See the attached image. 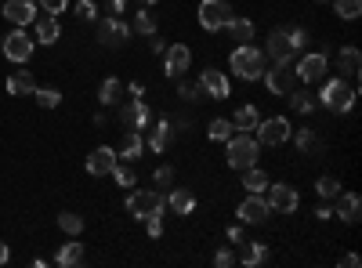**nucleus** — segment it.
I'll return each instance as SVG.
<instances>
[{
  "instance_id": "obj_1",
  "label": "nucleus",
  "mask_w": 362,
  "mask_h": 268,
  "mask_svg": "<svg viewBox=\"0 0 362 268\" xmlns=\"http://www.w3.org/2000/svg\"><path fill=\"white\" fill-rule=\"evenodd\" d=\"M355 83L351 80H326L322 83V91H319V105L326 109V112H334V116H344V112H351L355 109Z\"/></svg>"
},
{
  "instance_id": "obj_2",
  "label": "nucleus",
  "mask_w": 362,
  "mask_h": 268,
  "mask_svg": "<svg viewBox=\"0 0 362 268\" xmlns=\"http://www.w3.org/2000/svg\"><path fill=\"white\" fill-rule=\"evenodd\" d=\"M228 69L239 76V80H261L264 76V51H257L254 44H239L232 54H228Z\"/></svg>"
},
{
  "instance_id": "obj_3",
  "label": "nucleus",
  "mask_w": 362,
  "mask_h": 268,
  "mask_svg": "<svg viewBox=\"0 0 362 268\" xmlns=\"http://www.w3.org/2000/svg\"><path fill=\"white\" fill-rule=\"evenodd\" d=\"M228 167L232 170H247V167H254L257 163V156H261V141L254 138V134H243V131H235L228 141Z\"/></svg>"
},
{
  "instance_id": "obj_4",
  "label": "nucleus",
  "mask_w": 362,
  "mask_h": 268,
  "mask_svg": "<svg viewBox=\"0 0 362 268\" xmlns=\"http://www.w3.org/2000/svg\"><path fill=\"white\" fill-rule=\"evenodd\" d=\"M127 211L145 221V218H160L167 211V196L156 189H141V192H127Z\"/></svg>"
},
{
  "instance_id": "obj_5",
  "label": "nucleus",
  "mask_w": 362,
  "mask_h": 268,
  "mask_svg": "<svg viewBox=\"0 0 362 268\" xmlns=\"http://www.w3.org/2000/svg\"><path fill=\"white\" fill-rule=\"evenodd\" d=\"M33 47H37V40L29 37L22 25H15L11 33L4 37V58H8V62H15V66H25L29 58H33Z\"/></svg>"
},
{
  "instance_id": "obj_6",
  "label": "nucleus",
  "mask_w": 362,
  "mask_h": 268,
  "mask_svg": "<svg viewBox=\"0 0 362 268\" xmlns=\"http://www.w3.org/2000/svg\"><path fill=\"white\" fill-rule=\"evenodd\" d=\"M326 73H329V58H326V51H308V54L297 62V69H293V76H297L300 83H322Z\"/></svg>"
},
{
  "instance_id": "obj_7",
  "label": "nucleus",
  "mask_w": 362,
  "mask_h": 268,
  "mask_svg": "<svg viewBox=\"0 0 362 268\" xmlns=\"http://www.w3.org/2000/svg\"><path fill=\"white\" fill-rule=\"evenodd\" d=\"M232 22V4L228 0H203L199 4V25L206 29V33H218V29H225Z\"/></svg>"
},
{
  "instance_id": "obj_8",
  "label": "nucleus",
  "mask_w": 362,
  "mask_h": 268,
  "mask_svg": "<svg viewBox=\"0 0 362 268\" xmlns=\"http://www.w3.org/2000/svg\"><path fill=\"white\" fill-rule=\"evenodd\" d=\"M131 40V25L124 22V15H105L98 18V44L105 47H124Z\"/></svg>"
},
{
  "instance_id": "obj_9",
  "label": "nucleus",
  "mask_w": 362,
  "mask_h": 268,
  "mask_svg": "<svg viewBox=\"0 0 362 268\" xmlns=\"http://www.w3.org/2000/svg\"><path fill=\"white\" fill-rule=\"evenodd\" d=\"M235 214H239V225H264L272 206H268L264 192H247V199L235 206Z\"/></svg>"
},
{
  "instance_id": "obj_10",
  "label": "nucleus",
  "mask_w": 362,
  "mask_h": 268,
  "mask_svg": "<svg viewBox=\"0 0 362 268\" xmlns=\"http://www.w3.org/2000/svg\"><path fill=\"white\" fill-rule=\"evenodd\" d=\"M268 196V206H272V214H293L297 206H300V196H297V189L293 185H286V182H279V185H272L268 182V189H264Z\"/></svg>"
},
{
  "instance_id": "obj_11",
  "label": "nucleus",
  "mask_w": 362,
  "mask_h": 268,
  "mask_svg": "<svg viewBox=\"0 0 362 268\" xmlns=\"http://www.w3.org/2000/svg\"><path fill=\"white\" fill-rule=\"evenodd\" d=\"M189 66H192V51H189L185 44H170V47L163 51V76H167V80H181Z\"/></svg>"
},
{
  "instance_id": "obj_12",
  "label": "nucleus",
  "mask_w": 362,
  "mask_h": 268,
  "mask_svg": "<svg viewBox=\"0 0 362 268\" xmlns=\"http://www.w3.org/2000/svg\"><path fill=\"white\" fill-rule=\"evenodd\" d=\"M254 134H257L261 145H286L290 134H293V127H290V120H283V116H272V120H261L257 124Z\"/></svg>"
},
{
  "instance_id": "obj_13",
  "label": "nucleus",
  "mask_w": 362,
  "mask_h": 268,
  "mask_svg": "<svg viewBox=\"0 0 362 268\" xmlns=\"http://www.w3.org/2000/svg\"><path fill=\"white\" fill-rule=\"evenodd\" d=\"M264 87L272 95H290L293 91V83H297V76H293V69H290V62H276L272 69H264Z\"/></svg>"
},
{
  "instance_id": "obj_14",
  "label": "nucleus",
  "mask_w": 362,
  "mask_h": 268,
  "mask_svg": "<svg viewBox=\"0 0 362 268\" xmlns=\"http://www.w3.org/2000/svg\"><path fill=\"white\" fill-rule=\"evenodd\" d=\"M199 87L206 91L210 102H225V98H232V83H228V76H225L221 69H203Z\"/></svg>"
},
{
  "instance_id": "obj_15",
  "label": "nucleus",
  "mask_w": 362,
  "mask_h": 268,
  "mask_svg": "<svg viewBox=\"0 0 362 268\" xmlns=\"http://www.w3.org/2000/svg\"><path fill=\"white\" fill-rule=\"evenodd\" d=\"M148 105L141 98H131L124 109H119V124H124V131H145L148 127Z\"/></svg>"
},
{
  "instance_id": "obj_16",
  "label": "nucleus",
  "mask_w": 362,
  "mask_h": 268,
  "mask_svg": "<svg viewBox=\"0 0 362 268\" xmlns=\"http://www.w3.org/2000/svg\"><path fill=\"white\" fill-rule=\"evenodd\" d=\"M293 54H297V47H293V40L286 33V25L272 29V33H268V58H272V62H290Z\"/></svg>"
},
{
  "instance_id": "obj_17",
  "label": "nucleus",
  "mask_w": 362,
  "mask_h": 268,
  "mask_svg": "<svg viewBox=\"0 0 362 268\" xmlns=\"http://www.w3.org/2000/svg\"><path fill=\"white\" fill-rule=\"evenodd\" d=\"M119 163V156H116V148L112 145H98L95 153L87 156V174H95V177H105L112 167Z\"/></svg>"
},
{
  "instance_id": "obj_18",
  "label": "nucleus",
  "mask_w": 362,
  "mask_h": 268,
  "mask_svg": "<svg viewBox=\"0 0 362 268\" xmlns=\"http://www.w3.org/2000/svg\"><path fill=\"white\" fill-rule=\"evenodd\" d=\"M0 11H4V18H8L11 25H22V29H25L29 22H37V4H33V0H8Z\"/></svg>"
},
{
  "instance_id": "obj_19",
  "label": "nucleus",
  "mask_w": 362,
  "mask_h": 268,
  "mask_svg": "<svg viewBox=\"0 0 362 268\" xmlns=\"http://www.w3.org/2000/svg\"><path fill=\"white\" fill-rule=\"evenodd\" d=\"M362 214V199L355 192H337V206H334V218H341L344 225H355Z\"/></svg>"
},
{
  "instance_id": "obj_20",
  "label": "nucleus",
  "mask_w": 362,
  "mask_h": 268,
  "mask_svg": "<svg viewBox=\"0 0 362 268\" xmlns=\"http://www.w3.org/2000/svg\"><path fill=\"white\" fill-rule=\"evenodd\" d=\"M337 69H341V80H358V69H362V51L358 47H341L337 51Z\"/></svg>"
},
{
  "instance_id": "obj_21",
  "label": "nucleus",
  "mask_w": 362,
  "mask_h": 268,
  "mask_svg": "<svg viewBox=\"0 0 362 268\" xmlns=\"http://www.w3.org/2000/svg\"><path fill=\"white\" fill-rule=\"evenodd\" d=\"M141 153H145V138H141V131H124V141H119L116 156L124 160V163H134V160H141Z\"/></svg>"
},
{
  "instance_id": "obj_22",
  "label": "nucleus",
  "mask_w": 362,
  "mask_h": 268,
  "mask_svg": "<svg viewBox=\"0 0 362 268\" xmlns=\"http://www.w3.org/2000/svg\"><path fill=\"white\" fill-rule=\"evenodd\" d=\"M58 37H62V25H58V15H47V11H44V15H37V40L51 47Z\"/></svg>"
},
{
  "instance_id": "obj_23",
  "label": "nucleus",
  "mask_w": 362,
  "mask_h": 268,
  "mask_svg": "<svg viewBox=\"0 0 362 268\" xmlns=\"http://www.w3.org/2000/svg\"><path fill=\"white\" fill-rule=\"evenodd\" d=\"M257 124H261V112H257L254 105H239L235 116H232V127H235V131H243V134H254Z\"/></svg>"
},
{
  "instance_id": "obj_24",
  "label": "nucleus",
  "mask_w": 362,
  "mask_h": 268,
  "mask_svg": "<svg viewBox=\"0 0 362 268\" xmlns=\"http://www.w3.org/2000/svg\"><path fill=\"white\" fill-rule=\"evenodd\" d=\"M8 91L11 95H33L37 91V80H33V73H29V69H15L11 76H8Z\"/></svg>"
},
{
  "instance_id": "obj_25",
  "label": "nucleus",
  "mask_w": 362,
  "mask_h": 268,
  "mask_svg": "<svg viewBox=\"0 0 362 268\" xmlns=\"http://www.w3.org/2000/svg\"><path fill=\"white\" fill-rule=\"evenodd\" d=\"M167 206H170L174 214L185 218V214H192V211H196V196H192L189 189H174V192L167 196Z\"/></svg>"
},
{
  "instance_id": "obj_26",
  "label": "nucleus",
  "mask_w": 362,
  "mask_h": 268,
  "mask_svg": "<svg viewBox=\"0 0 362 268\" xmlns=\"http://www.w3.org/2000/svg\"><path fill=\"white\" fill-rule=\"evenodd\" d=\"M170 141H174V127H170L167 120H160V124L153 127V134H148V148H153V153H167Z\"/></svg>"
},
{
  "instance_id": "obj_27",
  "label": "nucleus",
  "mask_w": 362,
  "mask_h": 268,
  "mask_svg": "<svg viewBox=\"0 0 362 268\" xmlns=\"http://www.w3.org/2000/svg\"><path fill=\"white\" fill-rule=\"evenodd\" d=\"M83 261V243H62L54 254V264H62V268H76Z\"/></svg>"
},
{
  "instance_id": "obj_28",
  "label": "nucleus",
  "mask_w": 362,
  "mask_h": 268,
  "mask_svg": "<svg viewBox=\"0 0 362 268\" xmlns=\"http://www.w3.org/2000/svg\"><path fill=\"white\" fill-rule=\"evenodd\" d=\"M119 98H124V83H119L116 76L102 80V87H98V102H102V105H119Z\"/></svg>"
},
{
  "instance_id": "obj_29",
  "label": "nucleus",
  "mask_w": 362,
  "mask_h": 268,
  "mask_svg": "<svg viewBox=\"0 0 362 268\" xmlns=\"http://www.w3.org/2000/svg\"><path fill=\"white\" fill-rule=\"evenodd\" d=\"M225 29L232 33L235 44H250V40H254V22H250V18H235V15H232V22H228Z\"/></svg>"
},
{
  "instance_id": "obj_30",
  "label": "nucleus",
  "mask_w": 362,
  "mask_h": 268,
  "mask_svg": "<svg viewBox=\"0 0 362 268\" xmlns=\"http://www.w3.org/2000/svg\"><path fill=\"white\" fill-rule=\"evenodd\" d=\"M239 185H243L247 192H264V189H268V174L254 163V167H247V170H243V182H239Z\"/></svg>"
},
{
  "instance_id": "obj_31",
  "label": "nucleus",
  "mask_w": 362,
  "mask_h": 268,
  "mask_svg": "<svg viewBox=\"0 0 362 268\" xmlns=\"http://www.w3.org/2000/svg\"><path fill=\"white\" fill-rule=\"evenodd\" d=\"M239 261H243L247 268L264 264V261H268V247H264V243H243V250H239Z\"/></svg>"
},
{
  "instance_id": "obj_32",
  "label": "nucleus",
  "mask_w": 362,
  "mask_h": 268,
  "mask_svg": "<svg viewBox=\"0 0 362 268\" xmlns=\"http://www.w3.org/2000/svg\"><path fill=\"white\" fill-rule=\"evenodd\" d=\"M315 192H319L322 199H337V192H341V177H334V174H322L319 182H315Z\"/></svg>"
},
{
  "instance_id": "obj_33",
  "label": "nucleus",
  "mask_w": 362,
  "mask_h": 268,
  "mask_svg": "<svg viewBox=\"0 0 362 268\" xmlns=\"http://www.w3.org/2000/svg\"><path fill=\"white\" fill-rule=\"evenodd\" d=\"M334 11H337V18L355 22L362 15V0H334Z\"/></svg>"
},
{
  "instance_id": "obj_34",
  "label": "nucleus",
  "mask_w": 362,
  "mask_h": 268,
  "mask_svg": "<svg viewBox=\"0 0 362 268\" xmlns=\"http://www.w3.org/2000/svg\"><path fill=\"white\" fill-rule=\"evenodd\" d=\"M206 134H210V141H228L232 134H235V127H232V120H210V127H206Z\"/></svg>"
},
{
  "instance_id": "obj_35",
  "label": "nucleus",
  "mask_w": 362,
  "mask_h": 268,
  "mask_svg": "<svg viewBox=\"0 0 362 268\" xmlns=\"http://www.w3.org/2000/svg\"><path fill=\"white\" fill-rule=\"evenodd\" d=\"M58 228H62L66 235H80L83 232V218L73 214V211H62V214H58Z\"/></svg>"
},
{
  "instance_id": "obj_36",
  "label": "nucleus",
  "mask_w": 362,
  "mask_h": 268,
  "mask_svg": "<svg viewBox=\"0 0 362 268\" xmlns=\"http://www.w3.org/2000/svg\"><path fill=\"white\" fill-rule=\"evenodd\" d=\"M131 29H138L141 37H156V18H153V11H134V25Z\"/></svg>"
},
{
  "instance_id": "obj_37",
  "label": "nucleus",
  "mask_w": 362,
  "mask_h": 268,
  "mask_svg": "<svg viewBox=\"0 0 362 268\" xmlns=\"http://www.w3.org/2000/svg\"><path fill=\"white\" fill-rule=\"evenodd\" d=\"M177 98H185V102H203L206 91H203L199 83H192V80H177Z\"/></svg>"
},
{
  "instance_id": "obj_38",
  "label": "nucleus",
  "mask_w": 362,
  "mask_h": 268,
  "mask_svg": "<svg viewBox=\"0 0 362 268\" xmlns=\"http://www.w3.org/2000/svg\"><path fill=\"white\" fill-rule=\"evenodd\" d=\"M290 105H293V112H300V116H308L319 102L308 95V91H290Z\"/></svg>"
},
{
  "instance_id": "obj_39",
  "label": "nucleus",
  "mask_w": 362,
  "mask_h": 268,
  "mask_svg": "<svg viewBox=\"0 0 362 268\" xmlns=\"http://www.w3.org/2000/svg\"><path fill=\"white\" fill-rule=\"evenodd\" d=\"M37 102L44 105V109H58V105H62V91H54V87H37Z\"/></svg>"
},
{
  "instance_id": "obj_40",
  "label": "nucleus",
  "mask_w": 362,
  "mask_h": 268,
  "mask_svg": "<svg viewBox=\"0 0 362 268\" xmlns=\"http://www.w3.org/2000/svg\"><path fill=\"white\" fill-rule=\"evenodd\" d=\"M109 174L116 177V185H124V189H131V185H134V167H131V163H124V160H119Z\"/></svg>"
},
{
  "instance_id": "obj_41",
  "label": "nucleus",
  "mask_w": 362,
  "mask_h": 268,
  "mask_svg": "<svg viewBox=\"0 0 362 268\" xmlns=\"http://www.w3.org/2000/svg\"><path fill=\"white\" fill-rule=\"evenodd\" d=\"M290 138L297 141V148H300V153H308V148L315 145V131H312V127H300V131H297V134H290Z\"/></svg>"
},
{
  "instance_id": "obj_42",
  "label": "nucleus",
  "mask_w": 362,
  "mask_h": 268,
  "mask_svg": "<svg viewBox=\"0 0 362 268\" xmlns=\"http://www.w3.org/2000/svg\"><path fill=\"white\" fill-rule=\"evenodd\" d=\"M76 15L87 18V22H98V4L95 0H76Z\"/></svg>"
},
{
  "instance_id": "obj_43",
  "label": "nucleus",
  "mask_w": 362,
  "mask_h": 268,
  "mask_svg": "<svg viewBox=\"0 0 362 268\" xmlns=\"http://www.w3.org/2000/svg\"><path fill=\"white\" fill-rule=\"evenodd\" d=\"M286 33H290V40H293L297 51H305V44H308V29L305 25H286Z\"/></svg>"
},
{
  "instance_id": "obj_44",
  "label": "nucleus",
  "mask_w": 362,
  "mask_h": 268,
  "mask_svg": "<svg viewBox=\"0 0 362 268\" xmlns=\"http://www.w3.org/2000/svg\"><path fill=\"white\" fill-rule=\"evenodd\" d=\"M141 225H145V232L153 235V240H160V235H163V214L160 218H145Z\"/></svg>"
},
{
  "instance_id": "obj_45",
  "label": "nucleus",
  "mask_w": 362,
  "mask_h": 268,
  "mask_svg": "<svg viewBox=\"0 0 362 268\" xmlns=\"http://www.w3.org/2000/svg\"><path fill=\"white\" fill-rule=\"evenodd\" d=\"M66 4H69V0H40V11H47V15H62Z\"/></svg>"
},
{
  "instance_id": "obj_46",
  "label": "nucleus",
  "mask_w": 362,
  "mask_h": 268,
  "mask_svg": "<svg viewBox=\"0 0 362 268\" xmlns=\"http://www.w3.org/2000/svg\"><path fill=\"white\" fill-rule=\"evenodd\" d=\"M214 264H218V268H228V264H235V254H232L228 247H221V250L214 254Z\"/></svg>"
},
{
  "instance_id": "obj_47",
  "label": "nucleus",
  "mask_w": 362,
  "mask_h": 268,
  "mask_svg": "<svg viewBox=\"0 0 362 268\" xmlns=\"http://www.w3.org/2000/svg\"><path fill=\"white\" fill-rule=\"evenodd\" d=\"M153 182H156V185H170V182H174V170H170V167H156Z\"/></svg>"
},
{
  "instance_id": "obj_48",
  "label": "nucleus",
  "mask_w": 362,
  "mask_h": 268,
  "mask_svg": "<svg viewBox=\"0 0 362 268\" xmlns=\"http://www.w3.org/2000/svg\"><path fill=\"white\" fill-rule=\"evenodd\" d=\"M124 91H127L131 98H145V83H138V80H134V83H127V87H124Z\"/></svg>"
},
{
  "instance_id": "obj_49",
  "label": "nucleus",
  "mask_w": 362,
  "mask_h": 268,
  "mask_svg": "<svg viewBox=\"0 0 362 268\" xmlns=\"http://www.w3.org/2000/svg\"><path fill=\"white\" fill-rule=\"evenodd\" d=\"M358 264H362L358 254H341V268H358Z\"/></svg>"
},
{
  "instance_id": "obj_50",
  "label": "nucleus",
  "mask_w": 362,
  "mask_h": 268,
  "mask_svg": "<svg viewBox=\"0 0 362 268\" xmlns=\"http://www.w3.org/2000/svg\"><path fill=\"white\" fill-rule=\"evenodd\" d=\"M315 218H319V221H329V218H334V206H329V203L315 206Z\"/></svg>"
},
{
  "instance_id": "obj_51",
  "label": "nucleus",
  "mask_w": 362,
  "mask_h": 268,
  "mask_svg": "<svg viewBox=\"0 0 362 268\" xmlns=\"http://www.w3.org/2000/svg\"><path fill=\"white\" fill-rule=\"evenodd\" d=\"M127 11V0H109V15H124Z\"/></svg>"
},
{
  "instance_id": "obj_52",
  "label": "nucleus",
  "mask_w": 362,
  "mask_h": 268,
  "mask_svg": "<svg viewBox=\"0 0 362 268\" xmlns=\"http://www.w3.org/2000/svg\"><path fill=\"white\" fill-rule=\"evenodd\" d=\"M228 240H232V243H243V225H232V228H228Z\"/></svg>"
},
{
  "instance_id": "obj_53",
  "label": "nucleus",
  "mask_w": 362,
  "mask_h": 268,
  "mask_svg": "<svg viewBox=\"0 0 362 268\" xmlns=\"http://www.w3.org/2000/svg\"><path fill=\"white\" fill-rule=\"evenodd\" d=\"M11 261V250H8V243H0V264H8Z\"/></svg>"
},
{
  "instance_id": "obj_54",
  "label": "nucleus",
  "mask_w": 362,
  "mask_h": 268,
  "mask_svg": "<svg viewBox=\"0 0 362 268\" xmlns=\"http://www.w3.org/2000/svg\"><path fill=\"white\" fill-rule=\"evenodd\" d=\"M134 4H145V8H153V4H160V0H134Z\"/></svg>"
}]
</instances>
